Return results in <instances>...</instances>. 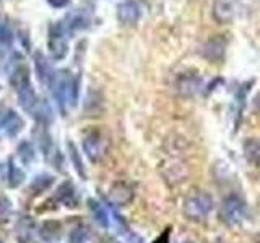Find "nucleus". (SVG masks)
<instances>
[{
    "label": "nucleus",
    "instance_id": "1",
    "mask_svg": "<svg viewBox=\"0 0 260 243\" xmlns=\"http://www.w3.org/2000/svg\"><path fill=\"white\" fill-rule=\"evenodd\" d=\"M54 96L62 110H67L69 107H73L78 99V79L72 76L69 71H59L55 73L52 79Z\"/></svg>",
    "mask_w": 260,
    "mask_h": 243
},
{
    "label": "nucleus",
    "instance_id": "2",
    "mask_svg": "<svg viewBox=\"0 0 260 243\" xmlns=\"http://www.w3.org/2000/svg\"><path fill=\"white\" fill-rule=\"evenodd\" d=\"M213 209V196L203 190H195L187 194L184 201V214L190 221H203Z\"/></svg>",
    "mask_w": 260,
    "mask_h": 243
},
{
    "label": "nucleus",
    "instance_id": "3",
    "mask_svg": "<svg viewBox=\"0 0 260 243\" xmlns=\"http://www.w3.org/2000/svg\"><path fill=\"white\" fill-rule=\"evenodd\" d=\"M246 202H244L239 196L236 194H231L223 201V206H221V216L223 219L231 225L236 224H241L244 219H246Z\"/></svg>",
    "mask_w": 260,
    "mask_h": 243
},
{
    "label": "nucleus",
    "instance_id": "4",
    "mask_svg": "<svg viewBox=\"0 0 260 243\" xmlns=\"http://www.w3.org/2000/svg\"><path fill=\"white\" fill-rule=\"evenodd\" d=\"M63 32H65V29L62 24H55L54 28H51L47 46H49V52H51L54 60L65 59V55L69 52V46H67V40L63 37Z\"/></svg>",
    "mask_w": 260,
    "mask_h": 243
},
{
    "label": "nucleus",
    "instance_id": "5",
    "mask_svg": "<svg viewBox=\"0 0 260 243\" xmlns=\"http://www.w3.org/2000/svg\"><path fill=\"white\" fill-rule=\"evenodd\" d=\"M83 151L89 160L98 162L106 154V141L100 133H89L83 140Z\"/></svg>",
    "mask_w": 260,
    "mask_h": 243
},
{
    "label": "nucleus",
    "instance_id": "6",
    "mask_svg": "<svg viewBox=\"0 0 260 243\" xmlns=\"http://www.w3.org/2000/svg\"><path fill=\"white\" fill-rule=\"evenodd\" d=\"M236 16V2L234 0H215L213 4V18L219 24H228Z\"/></svg>",
    "mask_w": 260,
    "mask_h": 243
},
{
    "label": "nucleus",
    "instance_id": "7",
    "mask_svg": "<svg viewBox=\"0 0 260 243\" xmlns=\"http://www.w3.org/2000/svg\"><path fill=\"white\" fill-rule=\"evenodd\" d=\"M142 16V10L135 0H125L117 7V18L122 24H135Z\"/></svg>",
    "mask_w": 260,
    "mask_h": 243
},
{
    "label": "nucleus",
    "instance_id": "8",
    "mask_svg": "<svg viewBox=\"0 0 260 243\" xmlns=\"http://www.w3.org/2000/svg\"><path fill=\"white\" fill-rule=\"evenodd\" d=\"M134 199V190L132 186L125 182H117L111 186L109 190V201L116 206H125Z\"/></svg>",
    "mask_w": 260,
    "mask_h": 243
},
{
    "label": "nucleus",
    "instance_id": "9",
    "mask_svg": "<svg viewBox=\"0 0 260 243\" xmlns=\"http://www.w3.org/2000/svg\"><path fill=\"white\" fill-rule=\"evenodd\" d=\"M202 55L205 57L207 60H211V62H218L223 59L224 55V40L219 39V37H215V39H210L208 43L203 46L202 49Z\"/></svg>",
    "mask_w": 260,
    "mask_h": 243
},
{
    "label": "nucleus",
    "instance_id": "10",
    "mask_svg": "<svg viewBox=\"0 0 260 243\" xmlns=\"http://www.w3.org/2000/svg\"><path fill=\"white\" fill-rule=\"evenodd\" d=\"M36 71H38V78H39L41 83L52 85V79L55 76V73L52 71L51 63L47 62V59L43 54L36 55Z\"/></svg>",
    "mask_w": 260,
    "mask_h": 243
},
{
    "label": "nucleus",
    "instance_id": "11",
    "mask_svg": "<svg viewBox=\"0 0 260 243\" xmlns=\"http://www.w3.org/2000/svg\"><path fill=\"white\" fill-rule=\"evenodd\" d=\"M54 198L65 206H75V202H77L75 188H73V185L70 182H65L59 186V190L55 191Z\"/></svg>",
    "mask_w": 260,
    "mask_h": 243
},
{
    "label": "nucleus",
    "instance_id": "12",
    "mask_svg": "<svg viewBox=\"0 0 260 243\" xmlns=\"http://www.w3.org/2000/svg\"><path fill=\"white\" fill-rule=\"evenodd\" d=\"M21 127H23V120L18 117V113H15V112H8L4 118V122H2V128L5 130V133L8 136L18 135Z\"/></svg>",
    "mask_w": 260,
    "mask_h": 243
},
{
    "label": "nucleus",
    "instance_id": "13",
    "mask_svg": "<svg viewBox=\"0 0 260 243\" xmlns=\"http://www.w3.org/2000/svg\"><path fill=\"white\" fill-rule=\"evenodd\" d=\"M10 83L16 91H20V89L29 86V71L24 65H20V67L12 73Z\"/></svg>",
    "mask_w": 260,
    "mask_h": 243
},
{
    "label": "nucleus",
    "instance_id": "14",
    "mask_svg": "<svg viewBox=\"0 0 260 243\" xmlns=\"http://www.w3.org/2000/svg\"><path fill=\"white\" fill-rule=\"evenodd\" d=\"M244 156L250 164L260 166V140H247L244 143Z\"/></svg>",
    "mask_w": 260,
    "mask_h": 243
},
{
    "label": "nucleus",
    "instance_id": "15",
    "mask_svg": "<svg viewBox=\"0 0 260 243\" xmlns=\"http://www.w3.org/2000/svg\"><path fill=\"white\" fill-rule=\"evenodd\" d=\"M177 88L181 89L184 94H193L200 88V78L193 75H182L179 78Z\"/></svg>",
    "mask_w": 260,
    "mask_h": 243
},
{
    "label": "nucleus",
    "instance_id": "16",
    "mask_svg": "<svg viewBox=\"0 0 260 243\" xmlns=\"http://www.w3.org/2000/svg\"><path fill=\"white\" fill-rule=\"evenodd\" d=\"M16 237H18V240L21 243H31L32 241V222L29 221V219H21V221L18 222V225H16Z\"/></svg>",
    "mask_w": 260,
    "mask_h": 243
},
{
    "label": "nucleus",
    "instance_id": "17",
    "mask_svg": "<svg viewBox=\"0 0 260 243\" xmlns=\"http://www.w3.org/2000/svg\"><path fill=\"white\" fill-rule=\"evenodd\" d=\"M89 209H91V213H93L98 224L101 227H109V216L103 205H100V202L94 199H89Z\"/></svg>",
    "mask_w": 260,
    "mask_h": 243
},
{
    "label": "nucleus",
    "instance_id": "18",
    "mask_svg": "<svg viewBox=\"0 0 260 243\" xmlns=\"http://www.w3.org/2000/svg\"><path fill=\"white\" fill-rule=\"evenodd\" d=\"M39 233L44 240H54L60 235V224L55 221H47L41 225Z\"/></svg>",
    "mask_w": 260,
    "mask_h": 243
},
{
    "label": "nucleus",
    "instance_id": "19",
    "mask_svg": "<svg viewBox=\"0 0 260 243\" xmlns=\"http://www.w3.org/2000/svg\"><path fill=\"white\" fill-rule=\"evenodd\" d=\"M69 151H70V159L73 162V167H75V170L80 174L81 178H85L86 174H85V167H83V162H81L78 152H77V148L73 146V143H69Z\"/></svg>",
    "mask_w": 260,
    "mask_h": 243
},
{
    "label": "nucleus",
    "instance_id": "20",
    "mask_svg": "<svg viewBox=\"0 0 260 243\" xmlns=\"http://www.w3.org/2000/svg\"><path fill=\"white\" fill-rule=\"evenodd\" d=\"M23 172L16 167L13 162H10V167H8V185L10 186H18L23 182Z\"/></svg>",
    "mask_w": 260,
    "mask_h": 243
},
{
    "label": "nucleus",
    "instance_id": "21",
    "mask_svg": "<svg viewBox=\"0 0 260 243\" xmlns=\"http://www.w3.org/2000/svg\"><path fill=\"white\" fill-rule=\"evenodd\" d=\"M12 216V205L7 198H0V224H5Z\"/></svg>",
    "mask_w": 260,
    "mask_h": 243
},
{
    "label": "nucleus",
    "instance_id": "22",
    "mask_svg": "<svg viewBox=\"0 0 260 243\" xmlns=\"http://www.w3.org/2000/svg\"><path fill=\"white\" fill-rule=\"evenodd\" d=\"M51 183H52V177H51V175H41V177H36L35 183H32V190H36V191L46 190Z\"/></svg>",
    "mask_w": 260,
    "mask_h": 243
},
{
    "label": "nucleus",
    "instance_id": "23",
    "mask_svg": "<svg viewBox=\"0 0 260 243\" xmlns=\"http://www.w3.org/2000/svg\"><path fill=\"white\" fill-rule=\"evenodd\" d=\"M18 152H20L23 162H26V164H28V162H31L32 157H35V151H32L29 143H23L20 148H18Z\"/></svg>",
    "mask_w": 260,
    "mask_h": 243
},
{
    "label": "nucleus",
    "instance_id": "24",
    "mask_svg": "<svg viewBox=\"0 0 260 243\" xmlns=\"http://www.w3.org/2000/svg\"><path fill=\"white\" fill-rule=\"evenodd\" d=\"M0 40H2L4 44H10L13 40V31L10 29L8 24H2V26H0Z\"/></svg>",
    "mask_w": 260,
    "mask_h": 243
},
{
    "label": "nucleus",
    "instance_id": "25",
    "mask_svg": "<svg viewBox=\"0 0 260 243\" xmlns=\"http://www.w3.org/2000/svg\"><path fill=\"white\" fill-rule=\"evenodd\" d=\"M69 243H86V233L81 229H75L70 235Z\"/></svg>",
    "mask_w": 260,
    "mask_h": 243
},
{
    "label": "nucleus",
    "instance_id": "26",
    "mask_svg": "<svg viewBox=\"0 0 260 243\" xmlns=\"http://www.w3.org/2000/svg\"><path fill=\"white\" fill-rule=\"evenodd\" d=\"M49 5H52L54 8H63L70 4V0H47Z\"/></svg>",
    "mask_w": 260,
    "mask_h": 243
},
{
    "label": "nucleus",
    "instance_id": "27",
    "mask_svg": "<svg viewBox=\"0 0 260 243\" xmlns=\"http://www.w3.org/2000/svg\"><path fill=\"white\" fill-rule=\"evenodd\" d=\"M169 233H171V229H166L153 243H169Z\"/></svg>",
    "mask_w": 260,
    "mask_h": 243
},
{
    "label": "nucleus",
    "instance_id": "28",
    "mask_svg": "<svg viewBox=\"0 0 260 243\" xmlns=\"http://www.w3.org/2000/svg\"><path fill=\"white\" fill-rule=\"evenodd\" d=\"M181 243H193V241H190V240H185V241H181Z\"/></svg>",
    "mask_w": 260,
    "mask_h": 243
},
{
    "label": "nucleus",
    "instance_id": "29",
    "mask_svg": "<svg viewBox=\"0 0 260 243\" xmlns=\"http://www.w3.org/2000/svg\"><path fill=\"white\" fill-rule=\"evenodd\" d=\"M0 243H2V241H0Z\"/></svg>",
    "mask_w": 260,
    "mask_h": 243
}]
</instances>
